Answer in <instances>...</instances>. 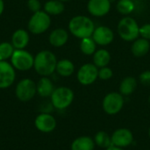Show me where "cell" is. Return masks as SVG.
Here are the masks:
<instances>
[{
  "label": "cell",
  "instance_id": "9c48e42d",
  "mask_svg": "<svg viewBox=\"0 0 150 150\" xmlns=\"http://www.w3.org/2000/svg\"><path fill=\"white\" fill-rule=\"evenodd\" d=\"M76 78L80 84L91 85L98 78V68L94 63H84L77 70Z\"/></svg>",
  "mask_w": 150,
  "mask_h": 150
},
{
  "label": "cell",
  "instance_id": "f546056e",
  "mask_svg": "<svg viewBox=\"0 0 150 150\" xmlns=\"http://www.w3.org/2000/svg\"><path fill=\"white\" fill-rule=\"evenodd\" d=\"M140 36L143 39L150 40V23L144 24L140 26Z\"/></svg>",
  "mask_w": 150,
  "mask_h": 150
},
{
  "label": "cell",
  "instance_id": "d590c367",
  "mask_svg": "<svg viewBox=\"0 0 150 150\" xmlns=\"http://www.w3.org/2000/svg\"><path fill=\"white\" fill-rule=\"evenodd\" d=\"M149 105H150V96H149Z\"/></svg>",
  "mask_w": 150,
  "mask_h": 150
},
{
  "label": "cell",
  "instance_id": "ba28073f",
  "mask_svg": "<svg viewBox=\"0 0 150 150\" xmlns=\"http://www.w3.org/2000/svg\"><path fill=\"white\" fill-rule=\"evenodd\" d=\"M124 96L120 92H110L106 94L103 99L102 106L105 112L109 115L119 113L124 106Z\"/></svg>",
  "mask_w": 150,
  "mask_h": 150
},
{
  "label": "cell",
  "instance_id": "4316f807",
  "mask_svg": "<svg viewBox=\"0 0 150 150\" xmlns=\"http://www.w3.org/2000/svg\"><path fill=\"white\" fill-rule=\"evenodd\" d=\"M15 48L11 42H0V61H8L11 59Z\"/></svg>",
  "mask_w": 150,
  "mask_h": 150
},
{
  "label": "cell",
  "instance_id": "cb8c5ba5",
  "mask_svg": "<svg viewBox=\"0 0 150 150\" xmlns=\"http://www.w3.org/2000/svg\"><path fill=\"white\" fill-rule=\"evenodd\" d=\"M80 50L85 55H93L97 50V44L92 37L82 39L80 41Z\"/></svg>",
  "mask_w": 150,
  "mask_h": 150
},
{
  "label": "cell",
  "instance_id": "2e32d148",
  "mask_svg": "<svg viewBox=\"0 0 150 150\" xmlns=\"http://www.w3.org/2000/svg\"><path fill=\"white\" fill-rule=\"evenodd\" d=\"M30 41L29 33L25 29H18L16 30L11 39V43L14 47L15 49H25Z\"/></svg>",
  "mask_w": 150,
  "mask_h": 150
},
{
  "label": "cell",
  "instance_id": "4fadbf2b",
  "mask_svg": "<svg viewBox=\"0 0 150 150\" xmlns=\"http://www.w3.org/2000/svg\"><path fill=\"white\" fill-rule=\"evenodd\" d=\"M111 8V0H89L87 3V10L89 13L97 18L107 15L110 12Z\"/></svg>",
  "mask_w": 150,
  "mask_h": 150
},
{
  "label": "cell",
  "instance_id": "5bb4252c",
  "mask_svg": "<svg viewBox=\"0 0 150 150\" xmlns=\"http://www.w3.org/2000/svg\"><path fill=\"white\" fill-rule=\"evenodd\" d=\"M92 39L98 46H107L110 45L114 40L113 31L106 25H99L95 28L92 34Z\"/></svg>",
  "mask_w": 150,
  "mask_h": 150
},
{
  "label": "cell",
  "instance_id": "277c9868",
  "mask_svg": "<svg viewBox=\"0 0 150 150\" xmlns=\"http://www.w3.org/2000/svg\"><path fill=\"white\" fill-rule=\"evenodd\" d=\"M74 91L66 86H61L54 89L50 97V102L54 109L65 110L74 101Z\"/></svg>",
  "mask_w": 150,
  "mask_h": 150
},
{
  "label": "cell",
  "instance_id": "4dcf8cb0",
  "mask_svg": "<svg viewBox=\"0 0 150 150\" xmlns=\"http://www.w3.org/2000/svg\"><path fill=\"white\" fill-rule=\"evenodd\" d=\"M140 82L144 86H150V70H145L139 76Z\"/></svg>",
  "mask_w": 150,
  "mask_h": 150
},
{
  "label": "cell",
  "instance_id": "30bf717a",
  "mask_svg": "<svg viewBox=\"0 0 150 150\" xmlns=\"http://www.w3.org/2000/svg\"><path fill=\"white\" fill-rule=\"evenodd\" d=\"M16 69L8 61H0V89L10 88L15 82Z\"/></svg>",
  "mask_w": 150,
  "mask_h": 150
},
{
  "label": "cell",
  "instance_id": "1f68e13d",
  "mask_svg": "<svg viewBox=\"0 0 150 150\" xmlns=\"http://www.w3.org/2000/svg\"><path fill=\"white\" fill-rule=\"evenodd\" d=\"M4 11V0H0V16L3 14Z\"/></svg>",
  "mask_w": 150,
  "mask_h": 150
},
{
  "label": "cell",
  "instance_id": "44dd1931",
  "mask_svg": "<svg viewBox=\"0 0 150 150\" xmlns=\"http://www.w3.org/2000/svg\"><path fill=\"white\" fill-rule=\"evenodd\" d=\"M55 71L62 77H69L75 72V65L70 60L62 59L57 62Z\"/></svg>",
  "mask_w": 150,
  "mask_h": 150
},
{
  "label": "cell",
  "instance_id": "52a82bcc",
  "mask_svg": "<svg viewBox=\"0 0 150 150\" xmlns=\"http://www.w3.org/2000/svg\"><path fill=\"white\" fill-rule=\"evenodd\" d=\"M36 94V83L30 78L21 79L15 87L16 98L21 102H28L32 100Z\"/></svg>",
  "mask_w": 150,
  "mask_h": 150
},
{
  "label": "cell",
  "instance_id": "7402d4cb",
  "mask_svg": "<svg viewBox=\"0 0 150 150\" xmlns=\"http://www.w3.org/2000/svg\"><path fill=\"white\" fill-rule=\"evenodd\" d=\"M137 88V81L134 76H126L120 83L119 91L123 96H129L133 94Z\"/></svg>",
  "mask_w": 150,
  "mask_h": 150
},
{
  "label": "cell",
  "instance_id": "ffe728a7",
  "mask_svg": "<svg viewBox=\"0 0 150 150\" xmlns=\"http://www.w3.org/2000/svg\"><path fill=\"white\" fill-rule=\"evenodd\" d=\"M92 61L94 65H96L98 69L106 67L111 62V54L105 48L97 49L92 55Z\"/></svg>",
  "mask_w": 150,
  "mask_h": 150
},
{
  "label": "cell",
  "instance_id": "d6a6232c",
  "mask_svg": "<svg viewBox=\"0 0 150 150\" xmlns=\"http://www.w3.org/2000/svg\"><path fill=\"white\" fill-rule=\"evenodd\" d=\"M105 150H124V149H123L122 148H119V147H116V146L112 145V146H110L109 148L105 149Z\"/></svg>",
  "mask_w": 150,
  "mask_h": 150
},
{
  "label": "cell",
  "instance_id": "484cf974",
  "mask_svg": "<svg viewBox=\"0 0 150 150\" xmlns=\"http://www.w3.org/2000/svg\"><path fill=\"white\" fill-rule=\"evenodd\" d=\"M94 142L97 146L102 149H107L112 146V138L105 131H99L96 134L94 137Z\"/></svg>",
  "mask_w": 150,
  "mask_h": 150
},
{
  "label": "cell",
  "instance_id": "3957f363",
  "mask_svg": "<svg viewBox=\"0 0 150 150\" xmlns=\"http://www.w3.org/2000/svg\"><path fill=\"white\" fill-rule=\"evenodd\" d=\"M117 32L123 40L134 41L140 36V26L134 18L125 16L119 21Z\"/></svg>",
  "mask_w": 150,
  "mask_h": 150
},
{
  "label": "cell",
  "instance_id": "f1b7e54d",
  "mask_svg": "<svg viewBox=\"0 0 150 150\" xmlns=\"http://www.w3.org/2000/svg\"><path fill=\"white\" fill-rule=\"evenodd\" d=\"M27 7L33 13L41 11V4L40 0H27Z\"/></svg>",
  "mask_w": 150,
  "mask_h": 150
},
{
  "label": "cell",
  "instance_id": "ac0fdd59",
  "mask_svg": "<svg viewBox=\"0 0 150 150\" xmlns=\"http://www.w3.org/2000/svg\"><path fill=\"white\" fill-rule=\"evenodd\" d=\"M150 49L149 40L143 39V38H138L134 41H133V44L131 46V52L134 56L136 58H142L145 56Z\"/></svg>",
  "mask_w": 150,
  "mask_h": 150
},
{
  "label": "cell",
  "instance_id": "836d02e7",
  "mask_svg": "<svg viewBox=\"0 0 150 150\" xmlns=\"http://www.w3.org/2000/svg\"><path fill=\"white\" fill-rule=\"evenodd\" d=\"M59 1H61V2H62V3H65V2H69V1H71V0H59Z\"/></svg>",
  "mask_w": 150,
  "mask_h": 150
},
{
  "label": "cell",
  "instance_id": "7a4b0ae2",
  "mask_svg": "<svg viewBox=\"0 0 150 150\" xmlns=\"http://www.w3.org/2000/svg\"><path fill=\"white\" fill-rule=\"evenodd\" d=\"M68 26L70 33L80 40L91 37L96 28L92 19L84 15L73 17L69 20Z\"/></svg>",
  "mask_w": 150,
  "mask_h": 150
},
{
  "label": "cell",
  "instance_id": "6da1fadb",
  "mask_svg": "<svg viewBox=\"0 0 150 150\" xmlns=\"http://www.w3.org/2000/svg\"><path fill=\"white\" fill-rule=\"evenodd\" d=\"M57 58L49 50H41L34 56L33 69L40 76H49L55 72Z\"/></svg>",
  "mask_w": 150,
  "mask_h": 150
},
{
  "label": "cell",
  "instance_id": "e0dca14e",
  "mask_svg": "<svg viewBox=\"0 0 150 150\" xmlns=\"http://www.w3.org/2000/svg\"><path fill=\"white\" fill-rule=\"evenodd\" d=\"M37 94L41 98H50L54 91V85L48 76H41L36 83Z\"/></svg>",
  "mask_w": 150,
  "mask_h": 150
},
{
  "label": "cell",
  "instance_id": "7c38bea8",
  "mask_svg": "<svg viewBox=\"0 0 150 150\" xmlns=\"http://www.w3.org/2000/svg\"><path fill=\"white\" fill-rule=\"evenodd\" d=\"M112 145L119 148H127L134 142V134L128 128H119L111 135Z\"/></svg>",
  "mask_w": 150,
  "mask_h": 150
},
{
  "label": "cell",
  "instance_id": "5b68a950",
  "mask_svg": "<svg viewBox=\"0 0 150 150\" xmlns=\"http://www.w3.org/2000/svg\"><path fill=\"white\" fill-rule=\"evenodd\" d=\"M50 25L51 17L43 10L34 12L27 23L28 31L35 35L44 33L48 30Z\"/></svg>",
  "mask_w": 150,
  "mask_h": 150
},
{
  "label": "cell",
  "instance_id": "9a60e30c",
  "mask_svg": "<svg viewBox=\"0 0 150 150\" xmlns=\"http://www.w3.org/2000/svg\"><path fill=\"white\" fill-rule=\"evenodd\" d=\"M69 40V33L63 28L54 29L48 36V41L51 46L54 47H61L64 46Z\"/></svg>",
  "mask_w": 150,
  "mask_h": 150
},
{
  "label": "cell",
  "instance_id": "8992f818",
  "mask_svg": "<svg viewBox=\"0 0 150 150\" xmlns=\"http://www.w3.org/2000/svg\"><path fill=\"white\" fill-rule=\"evenodd\" d=\"M10 62L16 70L27 71L33 68L34 56L25 49H15Z\"/></svg>",
  "mask_w": 150,
  "mask_h": 150
},
{
  "label": "cell",
  "instance_id": "83f0119b",
  "mask_svg": "<svg viewBox=\"0 0 150 150\" xmlns=\"http://www.w3.org/2000/svg\"><path fill=\"white\" fill-rule=\"evenodd\" d=\"M112 76H113V71L108 66L98 69V78L99 79L106 81V80L111 79L112 77Z\"/></svg>",
  "mask_w": 150,
  "mask_h": 150
},
{
  "label": "cell",
  "instance_id": "d4e9b609",
  "mask_svg": "<svg viewBox=\"0 0 150 150\" xmlns=\"http://www.w3.org/2000/svg\"><path fill=\"white\" fill-rule=\"evenodd\" d=\"M116 8L121 15L127 16L134 11L135 4L134 0H119Z\"/></svg>",
  "mask_w": 150,
  "mask_h": 150
},
{
  "label": "cell",
  "instance_id": "e575fe53",
  "mask_svg": "<svg viewBox=\"0 0 150 150\" xmlns=\"http://www.w3.org/2000/svg\"><path fill=\"white\" fill-rule=\"evenodd\" d=\"M149 138H150V128L149 129Z\"/></svg>",
  "mask_w": 150,
  "mask_h": 150
},
{
  "label": "cell",
  "instance_id": "8fae6325",
  "mask_svg": "<svg viewBox=\"0 0 150 150\" xmlns=\"http://www.w3.org/2000/svg\"><path fill=\"white\" fill-rule=\"evenodd\" d=\"M57 122L55 118L48 112H40L34 120V126L41 133H52L56 127Z\"/></svg>",
  "mask_w": 150,
  "mask_h": 150
},
{
  "label": "cell",
  "instance_id": "d6986e66",
  "mask_svg": "<svg viewBox=\"0 0 150 150\" xmlns=\"http://www.w3.org/2000/svg\"><path fill=\"white\" fill-rule=\"evenodd\" d=\"M95 142L90 136H80L71 143V150H94Z\"/></svg>",
  "mask_w": 150,
  "mask_h": 150
},
{
  "label": "cell",
  "instance_id": "603a6c76",
  "mask_svg": "<svg viewBox=\"0 0 150 150\" xmlns=\"http://www.w3.org/2000/svg\"><path fill=\"white\" fill-rule=\"evenodd\" d=\"M65 10L64 3L59 0H48L44 4L43 11L50 16H57L62 14Z\"/></svg>",
  "mask_w": 150,
  "mask_h": 150
}]
</instances>
